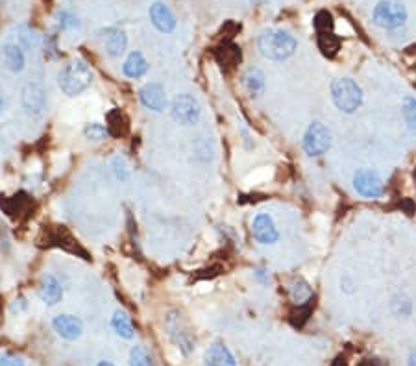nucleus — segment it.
<instances>
[{"label": "nucleus", "instance_id": "23", "mask_svg": "<svg viewBox=\"0 0 416 366\" xmlns=\"http://www.w3.org/2000/svg\"><path fill=\"white\" fill-rule=\"evenodd\" d=\"M245 85L250 94H259L264 89V76L259 68H248L245 74Z\"/></svg>", "mask_w": 416, "mask_h": 366}, {"label": "nucleus", "instance_id": "33", "mask_svg": "<svg viewBox=\"0 0 416 366\" xmlns=\"http://www.w3.org/2000/svg\"><path fill=\"white\" fill-rule=\"evenodd\" d=\"M357 366H385L381 359H362Z\"/></svg>", "mask_w": 416, "mask_h": 366}, {"label": "nucleus", "instance_id": "16", "mask_svg": "<svg viewBox=\"0 0 416 366\" xmlns=\"http://www.w3.org/2000/svg\"><path fill=\"white\" fill-rule=\"evenodd\" d=\"M215 58L222 68H233L240 61V49L237 44L226 41L215 49Z\"/></svg>", "mask_w": 416, "mask_h": 366}, {"label": "nucleus", "instance_id": "25", "mask_svg": "<svg viewBox=\"0 0 416 366\" xmlns=\"http://www.w3.org/2000/svg\"><path fill=\"white\" fill-rule=\"evenodd\" d=\"M402 115L403 121H405L407 128L416 132V98L415 97H405L402 104Z\"/></svg>", "mask_w": 416, "mask_h": 366}, {"label": "nucleus", "instance_id": "22", "mask_svg": "<svg viewBox=\"0 0 416 366\" xmlns=\"http://www.w3.org/2000/svg\"><path fill=\"white\" fill-rule=\"evenodd\" d=\"M317 43H319L320 52L324 56H328V58H333L338 52V49H341V39L333 32H329V34H319V41Z\"/></svg>", "mask_w": 416, "mask_h": 366}, {"label": "nucleus", "instance_id": "7", "mask_svg": "<svg viewBox=\"0 0 416 366\" xmlns=\"http://www.w3.org/2000/svg\"><path fill=\"white\" fill-rule=\"evenodd\" d=\"M353 187L362 198H379L385 193L381 176L372 169H359L353 176Z\"/></svg>", "mask_w": 416, "mask_h": 366}, {"label": "nucleus", "instance_id": "8", "mask_svg": "<svg viewBox=\"0 0 416 366\" xmlns=\"http://www.w3.org/2000/svg\"><path fill=\"white\" fill-rule=\"evenodd\" d=\"M20 104L28 115L39 117L47 108V91L41 83H26L20 94Z\"/></svg>", "mask_w": 416, "mask_h": 366}, {"label": "nucleus", "instance_id": "39", "mask_svg": "<svg viewBox=\"0 0 416 366\" xmlns=\"http://www.w3.org/2000/svg\"><path fill=\"white\" fill-rule=\"evenodd\" d=\"M415 180H416V171H415Z\"/></svg>", "mask_w": 416, "mask_h": 366}, {"label": "nucleus", "instance_id": "17", "mask_svg": "<svg viewBox=\"0 0 416 366\" xmlns=\"http://www.w3.org/2000/svg\"><path fill=\"white\" fill-rule=\"evenodd\" d=\"M148 71V61L145 59V56L141 52H132V54L128 56L126 61L123 65V73L124 76L132 80H137L141 76H145Z\"/></svg>", "mask_w": 416, "mask_h": 366}, {"label": "nucleus", "instance_id": "38", "mask_svg": "<svg viewBox=\"0 0 416 366\" xmlns=\"http://www.w3.org/2000/svg\"><path fill=\"white\" fill-rule=\"evenodd\" d=\"M252 2H255V4H263L264 0H252Z\"/></svg>", "mask_w": 416, "mask_h": 366}, {"label": "nucleus", "instance_id": "15", "mask_svg": "<svg viewBox=\"0 0 416 366\" xmlns=\"http://www.w3.org/2000/svg\"><path fill=\"white\" fill-rule=\"evenodd\" d=\"M206 365L207 366H237L231 352L228 350V346L222 344V342H215V344L207 350Z\"/></svg>", "mask_w": 416, "mask_h": 366}, {"label": "nucleus", "instance_id": "20", "mask_svg": "<svg viewBox=\"0 0 416 366\" xmlns=\"http://www.w3.org/2000/svg\"><path fill=\"white\" fill-rule=\"evenodd\" d=\"M289 296L293 298V302L296 305H302V303L309 302V300H313V291L309 287V283L305 281L304 278H293L289 283Z\"/></svg>", "mask_w": 416, "mask_h": 366}, {"label": "nucleus", "instance_id": "34", "mask_svg": "<svg viewBox=\"0 0 416 366\" xmlns=\"http://www.w3.org/2000/svg\"><path fill=\"white\" fill-rule=\"evenodd\" d=\"M348 362H346V357H337V359H335V361L331 362V366H346Z\"/></svg>", "mask_w": 416, "mask_h": 366}, {"label": "nucleus", "instance_id": "26", "mask_svg": "<svg viewBox=\"0 0 416 366\" xmlns=\"http://www.w3.org/2000/svg\"><path fill=\"white\" fill-rule=\"evenodd\" d=\"M313 25L314 30H317V34H329V32H333L335 20H333L329 11H319V13L314 15Z\"/></svg>", "mask_w": 416, "mask_h": 366}, {"label": "nucleus", "instance_id": "36", "mask_svg": "<svg viewBox=\"0 0 416 366\" xmlns=\"http://www.w3.org/2000/svg\"><path fill=\"white\" fill-rule=\"evenodd\" d=\"M4 108H6V100H4V97L0 94V111H2Z\"/></svg>", "mask_w": 416, "mask_h": 366}, {"label": "nucleus", "instance_id": "31", "mask_svg": "<svg viewBox=\"0 0 416 366\" xmlns=\"http://www.w3.org/2000/svg\"><path fill=\"white\" fill-rule=\"evenodd\" d=\"M59 25H61V28H65V30L76 28V26H78V19H76L74 15H71L65 11V13L59 15Z\"/></svg>", "mask_w": 416, "mask_h": 366}, {"label": "nucleus", "instance_id": "29", "mask_svg": "<svg viewBox=\"0 0 416 366\" xmlns=\"http://www.w3.org/2000/svg\"><path fill=\"white\" fill-rule=\"evenodd\" d=\"M130 365L132 366H152V359L142 346H135L130 353Z\"/></svg>", "mask_w": 416, "mask_h": 366}, {"label": "nucleus", "instance_id": "1", "mask_svg": "<svg viewBox=\"0 0 416 366\" xmlns=\"http://www.w3.org/2000/svg\"><path fill=\"white\" fill-rule=\"evenodd\" d=\"M94 82L93 68L83 59H71L61 67L58 74V85L67 97H78L85 93Z\"/></svg>", "mask_w": 416, "mask_h": 366}, {"label": "nucleus", "instance_id": "11", "mask_svg": "<svg viewBox=\"0 0 416 366\" xmlns=\"http://www.w3.org/2000/svg\"><path fill=\"white\" fill-rule=\"evenodd\" d=\"M37 294H39L41 302H44L47 305H56L63 298V285L54 274H43L39 285H37Z\"/></svg>", "mask_w": 416, "mask_h": 366}, {"label": "nucleus", "instance_id": "35", "mask_svg": "<svg viewBox=\"0 0 416 366\" xmlns=\"http://www.w3.org/2000/svg\"><path fill=\"white\" fill-rule=\"evenodd\" d=\"M409 366H416V352H412L409 357Z\"/></svg>", "mask_w": 416, "mask_h": 366}, {"label": "nucleus", "instance_id": "19", "mask_svg": "<svg viewBox=\"0 0 416 366\" xmlns=\"http://www.w3.org/2000/svg\"><path fill=\"white\" fill-rule=\"evenodd\" d=\"M2 54H4V61L11 73L17 74L25 68V54H23L20 44L6 43L4 47H2Z\"/></svg>", "mask_w": 416, "mask_h": 366}, {"label": "nucleus", "instance_id": "37", "mask_svg": "<svg viewBox=\"0 0 416 366\" xmlns=\"http://www.w3.org/2000/svg\"><path fill=\"white\" fill-rule=\"evenodd\" d=\"M97 366H113V365H111V362H106V361H102V362H98Z\"/></svg>", "mask_w": 416, "mask_h": 366}, {"label": "nucleus", "instance_id": "24", "mask_svg": "<svg viewBox=\"0 0 416 366\" xmlns=\"http://www.w3.org/2000/svg\"><path fill=\"white\" fill-rule=\"evenodd\" d=\"M83 135H85V139H89V141H93V142L104 141V139L111 137L109 135L108 126H104V124H100V122L85 124V128H83Z\"/></svg>", "mask_w": 416, "mask_h": 366}, {"label": "nucleus", "instance_id": "32", "mask_svg": "<svg viewBox=\"0 0 416 366\" xmlns=\"http://www.w3.org/2000/svg\"><path fill=\"white\" fill-rule=\"evenodd\" d=\"M0 366H26L20 357L15 355H2L0 357Z\"/></svg>", "mask_w": 416, "mask_h": 366}, {"label": "nucleus", "instance_id": "3", "mask_svg": "<svg viewBox=\"0 0 416 366\" xmlns=\"http://www.w3.org/2000/svg\"><path fill=\"white\" fill-rule=\"evenodd\" d=\"M362 89L350 78H338L331 83V100L343 113H353L361 108Z\"/></svg>", "mask_w": 416, "mask_h": 366}, {"label": "nucleus", "instance_id": "14", "mask_svg": "<svg viewBox=\"0 0 416 366\" xmlns=\"http://www.w3.org/2000/svg\"><path fill=\"white\" fill-rule=\"evenodd\" d=\"M104 39V49L111 58H118L121 54H124V50L128 47V37L123 30L118 28H108L102 32Z\"/></svg>", "mask_w": 416, "mask_h": 366}, {"label": "nucleus", "instance_id": "27", "mask_svg": "<svg viewBox=\"0 0 416 366\" xmlns=\"http://www.w3.org/2000/svg\"><path fill=\"white\" fill-rule=\"evenodd\" d=\"M19 44L20 49H35L39 44V35L37 32L28 26H20L19 28Z\"/></svg>", "mask_w": 416, "mask_h": 366}, {"label": "nucleus", "instance_id": "21", "mask_svg": "<svg viewBox=\"0 0 416 366\" xmlns=\"http://www.w3.org/2000/svg\"><path fill=\"white\" fill-rule=\"evenodd\" d=\"M111 327L115 329V333H117L118 337H123V338H133V335H135L132 320H130V317H128L124 311H117L115 315H113Z\"/></svg>", "mask_w": 416, "mask_h": 366}, {"label": "nucleus", "instance_id": "4", "mask_svg": "<svg viewBox=\"0 0 416 366\" xmlns=\"http://www.w3.org/2000/svg\"><path fill=\"white\" fill-rule=\"evenodd\" d=\"M374 25L385 30H396L405 25L407 10L405 6L394 0H383L372 11Z\"/></svg>", "mask_w": 416, "mask_h": 366}, {"label": "nucleus", "instance_id": "12", "mask_svg": "<svg viewBox=\"0 0 416 366\" xmlns=\"http://www.w3.org/2000/svg\"><path fill=\"white\" fill-rule=\"evenodd\" d=\"M52 327L58 333L59 337L65 341H78L83 333V324L80 318L73 317V315H58L52 320Z\"/></svg>", "mask_w": 416, "mask_h": 366}, {"label": "nucleus", "instance_id": "13", "mask_svg": "<svg viewBox=\"0 0 416 366\" xmlns=\"http://www.w3.org/2000/svg\"><path fill=\"white\" fill-rule=\"evenodd\" d=\"M150 20L152 25L156 26L161 34H171L172 30L176 28V19H174V13L171 11V8L163 2H154L150 6Z\"/></svg>", "mask_w": 416, "mask_h": 366}, {"label": "nucleus", "instance_id": "18", "mask_svg": "<svg viewBox=\"0 0 416 366\" xmlns=\"http://www.w3.org/2000/svg\"><path fill=\"white\" fill-rule=\"evenodd\" d=\"M106 122H108L106 126H108L111 137H124L130 130V121H128L126 113L121 111V109H111L106 115Z\"/></svg>", "mask_w": 416, "mask_h": 366}, {"label": "nucleus", "instance_id": "9", "mask_svg": "<svg viewBox=\"0 0 416 366\" xmlns=\"http://www.w3.org/2000/svg\"><path fill=\"white\" fill-rule=\"evenodd\" d=\"M252 233L259 244H274L279 239V231L274 224V219L269 213H259L252 222Z\"/></svg>", "mask_w": 416, "mask_h": 366}, {"label": "nucleus", "instance_id": "5", "mask_svg": "<svg viewBox=\"0 0 416 366\" xmlns=\"http://www.w3.org/2000/svg\"><path fill=\"white\" fill-rule=\"evenodd\" d=\"M331 147V132L322 122H313L304 133V150L307 156L319 157Z\"/></svg>", "mask_w": 416, "mask_h": 366}, {"label": "nucleus", "instance_id": "2", "mask_svg": "<svg viewBox=\"0 0 416 366\" xmlns=\"http://www.w3.org/2000/svg\"><path fill=\"white\" fill-rule=\"evenodd\" d=\"M257 47L263 58L270 61H283L294 54V50L298 47L296 39L289 32L283 30H264L257 39Z\"/></svg>", "mask_w": 416, "mask_h": 366}, {"label": "nucleus", "instance_id": "28", "mask_svg": "<svg viewBox=\"0 0 416 366\" xmlns=\"http://www.w3.org/2000/svg\"><path fill=\"white\" fill-rule=\"evenodd\" d=\"M272 176H274V169L272 166H261V169H255L246 178L245 183H248V185H259V183H267L269 180H272Z\"/></svg>", "mask_w": 416, "mask_h": 366}, {"label": "nucleus", "instance_id": "30", "mask_svg": "<svg viewBox=\"0 0 416 366\" xmlns=\"http://www.w3.org/2000/svg\"><path fill=\"white\" fill-rule=\"evenodd\" d=\"M113 166H115V174H117L118 180H123V181L128 180V166L123 157H115Z\"/></svg>", "mask_w": 416, "mask_h": 366}, {"label": "nucleus", "instance_id": "6", "mask_svg": "<svg viewBox=\"0 0 416 366\" xmlns=\"http://www.w3.org/2000/svg\"><path fill=\"white\" fill-rule=\"evenodd\" d=\"M202 108L192 94H178L171 104V117L183 126H191L200 121Z\"/></svg>", "mask_w": 416, "mask_h": 366}, {"label": "nucleus", "instance_id": "10", "mask_svg": "<svg viewBox=\"0 0 416 366\" xmlns=\"http://www.w3.org/2000/svg\"><path fill=\"white\" fill-rule=\"evenodd\" d=\"M139 98H141L142 106L150 111H163L166 108V94L161 83L150 82L147 85H142L139 91Z\"/></svg>", "mask_w": 416, "mask_h": 366}]
</instances>
